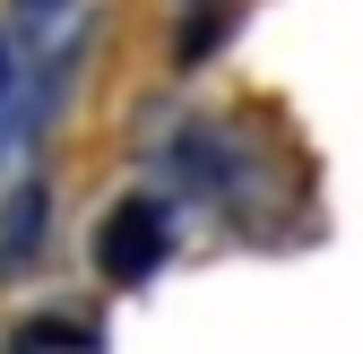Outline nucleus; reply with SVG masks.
I'll return each mask as SVG.
<instances>
[{
  "label": "nucleus",
  "mask_w": 363,
  "mask_h": 354,
  "mask_svg": "<svg viewBox=\"0 0 363 354\" xmlns=\"http://www.w3.org/2000/svg\"><path fill=\"white\" fill-rule=\"evenodd\" d=\"M43 207H52V199H43V182H26L9 207H0V277L35 259V242H43Z\"/></svg>",
  "instance_id": "2"
},
{
  "label": "nucleus",
  "mask_w": 363,
  "mask_h": 354,
  "mask_svg": "<svg viewBox=\"0 0 363 354\" xmlns=\"http://www.w3.org/2000/svg\"><path fill=\"white\" fill-rule=\"evenodd\" d=\"M26 9H35V18H52V0H26Z\"/></svg>",
  "instance_id": "4"
},
{
  "label": "nucleus",
  "mask_w": 363,
  "mask_h": 354,
  "mask_svg": "<svg viewBox=\"0 0 363 354\" xmlns=\"http://www.w3.org/2000/svg\"><path fill=\"white\" fill-rule=\"evenodd\" d=\"M173 259V207L164 199H121L96 225V277L104 285H147Z\"/></svg>",
  "instance_id": "1"
},
{
  "label": "nucleus",
  "mask_w": 363,
  "mask_h": 354,
  "mask_svg": "<svg viewBox=\"0 0 363 354\" xmlns=\"http://www.w3.org/2000/svg\"><path fill=\"white\" fill-rule=\"evenodd\" d=\"M0 96H9V35H0Z\"/></svg>",
  "instance_id": "3"
}]
</instances>
